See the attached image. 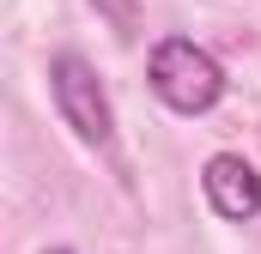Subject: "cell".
Returning a JSON list of instances; mask_svg holds the SVG:
<instances>
[{
    "instance_id": "obj_4",
    "label": "cell",
    "mask_w": 261,
    "mask_h": 254,
    "mask_svg": "<svg viewBox=\"0 0 261 254\" xmlns=\"http://www.w3.org/2000/svg\"><path fill=\"white\" fill-rule=\"evenodd\" d=\"M91 6H97V18L116 24V37H134V24H140V0H91Z\"/></svg>"
},
{
    "instance_id": "obj_3",
    "label": "cell",
    "mask_w": 261,
    "mask_h": 254,
    "mask_svg": "<svg viewBox=\"0 0 261 254\" xmlns=\"http://www.w3.org/2000/svg\"><path fill=\"white\" fill-rule=\"evenodd\" d=\"M200 188H206V206H213L225 224H249V218H261V176H255V164L237 157V151L206 157Z\"/></svg>"
},
{
    "instance_id": "obj_1",
    "label": "cell",
    "mask_w": 261,
    "mask_h": 254,
    "mask_svg": "<svg viewBox=\"0 0 261 254\" xmlns=\"http://www.w3.org/2000/svg\"><path fill=\"white\" fill-rule=\"evenodd\" d=\"M146 79H152L158 103L176 109V115H206L225 97V67L213 61L195 37H158L152 61H146Z\"/></svg>"
},
{
    "instance_id": "obj_2",
    "label": "cell",
    "mask_w": 261,
    "mask_h": 254,
    "mask_svg": "<svg viewBox=\"0 0 261 254\" xmlns=\"http://www.w3.org/2000/svg\"><path fill=\"white\" fill-rule=\"evenodd\" d=\"M49 97H55L61 121L73 127L91 151H110V145H116V109H110V91H103L97 67L85 61V55L61 49V55L49 61Z\"/></svg>"
},
{
    "instance_id": "obj_5",
    "label": "cell",
    "mask_w": 261,
    "mask_h": 254,
    "mask_svg": "<svg viewBox=\"0 0 261 254\" xmlns=\"http://www.w3.org/2000/svg\"><path fill=\"white\" fill-rule=\"evenodd\" d=\"M43 254H73V248H43Z\"/></svg>"
}]
</instances>
